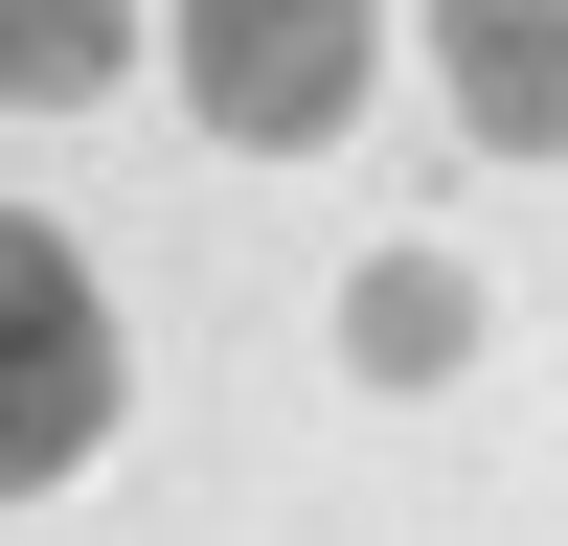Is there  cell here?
I'll return each instance as SVG.
<instances>
[{"label": "cell", "mask_w": 568, "mask_h": 546, "mask_svg": "<svg viewBox=\"0 0 568 546\" xmlns=\"http://www.w3.org/2000/svg\"><path fill=\"white\" fill-rule=\"evenodd\" d=\"M91 433H114V296L69 273V228L0 205V501H45Z\"/></svg>", "instance_id": "obj_1"}, {"label": "cell", "mask_w": 568, "mask_h": 546, "mask_svg": "<svg viewBox=\"0 0 568 546\" xmlns=\"http://www.w3.org/2000/svg\"><path fill=\"white\" fill-rule=\"evenodd\" d=\"M182 114L251 160H318L364 114V0H182Z\"/></svg>", "instance_id": "obj_2"}, {"label": "cell", "mask_w": 568, "mask_h": 546, "mask_svg": "<svg viewBox=\"0 0 568 546\" xmlns=\"http://www.w3.org/2000/svg\"><path fill=\"white\" fill-rule=\"evenodd\" d=\"M433 69L500 160H568V0H433Z\"/></svg>", "instance_id": "obj_3"}, {"label": "cell", "mask_w": 568, "mask_h": 546, "mask_svg": "<svg viewBox=\"0 0 568 546\" xmlns=\"http://www.w3.org/2000/svg\"><path fill=\"white\" fill-rule=\"evenodd\" d=\"M136 69V0H0V114H91Z\"/></svg>", "instance_id": "obj_4"}, {"label": "cell", "mask_w": 568, "mask_h": 546, "mask_svg": "<svg viewBox=\"0 0 568 546\" xmlns=\"http://www.w3.org/2000/svg\"><path fill=\"white\" fill-rule=\"evenodd\" d=\"M342 342H364V387H433V364L478 342V273H455V251H387V273L342 296Z\"/></svg>", "instance_id": "obj_5"}]
</instances>
